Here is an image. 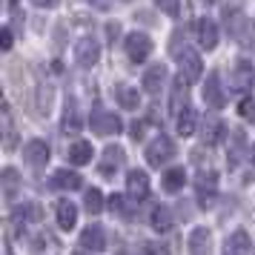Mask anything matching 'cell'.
<instances>
[{
  "label": "cell",
  "instance_id": "obj_1",
  "mask_svg": "<svg viewBox=\"0 0 255 255\" xmlns=\"http://www.w3.org/2000/svg\"><path fill=\"white\" fill-rule=\"evenodd\" d=\"M172 158H175V143H172V138H166V135H158V138L146 146V161H149V166H161V163L172 161Z\"/></svg>",
  "mask_w": 255,
  "mask_h": 255
},
{
  "label": "cell",
  "instance_id": "obj_2",
  "mask_svg": "<svg viewBox=\"0 0 255 255\" xmlns=\"http://www.w3.org/2000/svg\"><path fill=\"white\" fill-rule=\"evenodd\" d=\"M89 124H92V132L95 135H118L124 124H121V118L115 112H106V109H95L92 118H89Z\"/></svg>",
  "mask_w": 255,
  "mask_h": 255
},
{
  "label": "cell",
  "instance_id": "obj_3",
  "mask_svg": "<svg viewBox=\"0 0 255 255\" xmlns=\"http://www.w3.org/2000/svg\"><path fill=\"white\" fill-rule=\"evenodd\" d=\"M195 189H198V201H201V207H212V201H215V192H218V175L212 172H201L195 181Z\"/></svg>",
  "mask_w": 255,
  "mask_h": 255
},
{
  "label": "cell",
  "instance_id": "obj_4",
  "mask_svg": "<svg viewBox=\"0 0 255 255\" xmlns=\"http://www.w3.org/2000/svg\"><path fill=\"white\" fill-rule=\"evenodd\" d=\"M127 55L132 63H143V60L152 55V40L146 35H140V32H135V35L127 37Z\"/></svg>",
  "mask_w": 255,
  "mask_h": 255
},
{
  "label": "cell",
  "instance_id": "obj_5",
  "mask_svg": "<svg viewBox=\"0 0 255 255\" xmlns=\"http://www.w3.org/2000/svg\"><path fill=\"white\" fill-rule=\"evenodd\" d=\"M23 158H26V163H29L32 169L46 166V161H49V143H46V140H40V138L29 140V143L23 146Z\"/></svg>",
  "mask_w": 255,
  "mask_h": 255
},
{
  "label": "cell",
  "instance_id": "obj_6",
  "mask_svg": "<svg viewBox=\"0 0 255 255\" xmlns=\"http://www.w3.org/2000/svg\"><path fill=\"white\" fill-rule=\"evenodd\" d=\"M98 58H101V46H98V40H92V37H83V40H78V46H75V60L81 63L83 69L95 66V63H98Z\"/></svg>",
  "mask_w": 255,
  "mask_h": 255
},
{
  "label": "cell",
  "instance_id": "obj_7",
  "mask_svg": "<svg viewBox=\"0 0 255 255\" xmlns=\"http://www.w3.org/2000/svg\"><path fill=\"white\" fill-rule=\"evenodd\" d=\"M81 247L89 253H104L106 250V230L101 224H92L81 232Z\"/></svg>",
  "mask_w": 255,
  "mask_h": 255
},
{
  "label": "cell",
  "instance_id": "obj_8",
  "mask_svg": "<svg viewBox=\"0 0 255 255\" xmlns=\"http://www.w3.org/2000/svg\"><path fill=\"white\" fill-rule=\"evenodd\" d=\"M178 58H181V75H184L189 83L198 81V78H201V72H204V66H201V58H198V52H192V49H186V46H184V52H181Z\"/></svg>",
  "mask_w": 255,
  "mask_h": 255
},
{
  "label": "cell",
  "instance_id": "obj_9",
  "mask_svg": "<svg viewBox=\"0 0 255 255\" xmlns=\"http://www.w3.org/2000/svg\"><path fill=\"white\" fill-rule=\"evenodd\" d=\"M189 253L192 255H212V235L207 227H195L189 232Z\"/></svg>",
  "mask_w": 255,
  "mask_h": 255
},
{
  "label": "cell",
  "instance_id": "obj_10",
  "mask_svg": "<svg viewBox=\"0 0 255 255\" xmlns=\"http://www.w3.org/2000/svg\"><path fill=\"white\" fill-rule=\"evenodd\" d=\"M127 189L135 201L146 198L149 195V175L143 172V169H132V172L127 175Z\"/></svg>",
  "mask_w": 255,
  "mask_h": 255
},
{
  "label": "cell",
  "instance_id": "obj_11",
  "mask_svg": "<svg viewBox=\"0 0 255 255\" xmlns=\"http://www.w3.org/2000/svg\"><path fill=\"white\" fill-rule=\"evenodd\" d=\"M195 32H198V43L204 49H215L218 46V26L212 23L209 17H201L195 23Z\"/></svg>",
  "mask_w": 255,
  "mask_h": 255
},
{
  "label": "cell",
  "instance_id": "obj_12",
  "mask_svg": "<svg viewBox=\"0 0 255 255\" xmlns=\"http://www.w3.org/2000/svg\"><path fill=\"white\" fill-rule=\"evenodd\" d=\"M204 101L212 109H221L224 106V92H221V81H218V72H209L207 83H204Z\"/></svg>",
  "mask_w": 255,
  "mask_h": 255
},
{
  "label": "cell",
  "instance_id": "obj_13",
  "mask_svg": "<svg viewBox=\"0 0 255 255\" xmlns=\"http://www.w3.org/2000/svg\"><path fill=\"white\" fill-rule=\"evenodd\" d=\"M163 81H166V66H163V63H155V66H149V69L143 72V89L149 95L161 92Z\"/></svg>",
  "mask_w": 255,
  "mask_h": 255
},
{
  "label": "cell",
  "instance_id": "obj_14",
  "mask_svg": "<svg viewBox=\"0 0 255 255\" xmlns=\"http://www.w3.org/2000/svg\"><path fill=\"white\" fill-rule=\"evenodd\" d=\"M55 215H58V224L60 230H72L78 224V207L72 201H58L55 204Z\"/></svg>",
  "mask_w": 255,
  "mask_h": 255
},
{
  "label": "cell",
  "instance_id": "obj_15",
  "mask_svg": "<svg viewBox=\"0 0 255 255\" xmlns=\"http://www.w3.org/2000/svg\"><path fill=\"white\" fill-rule=\"evenodd\" d=\"M227 253L224 255H250V235H247V230H235L227 238V247H224Z\"/></svg>",
  "mask_w": 255,
  "mask_h": 255
},
{
  "label": "cell",
  "instance_id": "obj_16",
  "mask_svg": "<svg viewBox=\"0 0 255 255\" xmlns=\"http://www.w3.org/2000/svg\"><path fill=\"white\" fill-rule=\"evenodd\" d=\"M124 149L121 146H106L104 149V163H101V172L104 175H112V172H118L121 166H124Z\"/></svg>",
  "mask_w": 255,
  "mask_h": 255
},
{
  "label": "cell",
  "instance_id": "obj_17",
  "mask_svg": "<svg viewBox=\"0 0 255 255\" xmlns=\"http://www.w3.org/2000/svg\"><path fill=\"white\" fill-rule=\"evenodd\" d=\"M92 143L89 140H75L69 146V161L75 163V166H83V163H92Z\"/></svg>",
  "mask_w": 255,
  "mask_h": 255
},
{
  "label": "cell",
  "instance_id": "obj_18",
  "mask_svg": "<svg viewBox=\"0 0 255 255\" xmlns=\"http://www.w3.org/2000/svg\"><path fill=\"white\" fill-rule=\"evenodd\" d=\"M81 175L72 172V169H58V172L52 175V186H58V189H81Z\"/></svg>",
  "mask_w": 255,
  "mask_h": 255
},
{
  "label": "cell",
  "instance_id": "obj_19",
  "mask_svg": "<svg viewBox=\"0 0 255 255\" xmlns=\"http://www.w3.org/2000/svg\"><path fill=\"white\" fill-rule=\"evenodd\" d=\"M172 224H175V218H172V209L169 207H155L152 209V230H158V232H169L172 230Z\"/></svg>",
  "mask_w": 255,
  "mask_h": 255
},
{
  "label": "cell",
  "instance_id": "obj_20",
  "mask_svg": "<svg viewBox=\"0 0 255 255\" xmlns=\"http://www.w3.org/2000/svg\"><path fill=\"white\" fill-rule=\"evenodd\" d=\"M83 121H81V112H78V104L75 101H66V112H63V132H69V135H75V132H81Z\"/></svg>",
  "mask_w": 255,
  "mask_h": 255
},
{
  "label": "cell",
  "instance_id": "obj_21",
  "mask_svg": "<svg viewBox=\"0 0 255 255\" xmlns=\"http://www.w3.org/2000/svg\"><path fill=\"white\" fill-rule=\"evenodd\" d=\"M253 66L250 63H244V60H238L235 63V72H232V86L235 89H250L253 86Z\"/></svg>",
  "mask_w": 255,
  "mask_h": 255
},
{
  "label": "cell",
  "instance_id": "obj_22",
  "mask_svg": "<svg viewBox=\"0 0 255 255\" xmlns=\"http://www.w3.org/2000/svg\"><path fill=\"white\" fill-rule=\"evenodd\" d=\"M115 98H118V104L124 106V109H138V104H140L138 89H135V86H127V83H121V86L115 89Z\"/></svg>",
  "mask_w": 255,
  "mask_h": 255
},
{
  "label": "cell",
  "instance_id": "obj_23",
  "mask_svg": "<svg viewBox=\"0 0 255 255\" xmlns=\"http://www.w3.org/2000/svg\"><path fill=\"white\" fill-rule=\"evenodd\" d=\"M14 224H20V221H40L43 218V209H40V204H35V201H29V204H20V207L14 209Z\"/></svg>",
  "mask_w": 255,
  "mask_h": 255
},
{
  "label": "cell",
  "instance_id": "obj_24",
  "mask_svg": "<svg viewBox=\"0 0 255 255\" xmlns=\"http://www.w3.org/2000/svg\"><path fill=\"white\" fill-rule=\"evenodd\" d=\"M163 189H166V192H178V189H181V186L186 184V172L184 169H181V166H175V169H166V172H163Z\"/></svg>",
  "mask_w": 255,
  "mask_h": 255
},
{
  "label": "cell",
  "instance_id": "obj_25",
  "mask_svg": "<svg viewBox=\"0 0 255 255\" xmlns=\"http://www.w3.org/2000/svg\"><path fill=\"white\" fill-rule=\"evenodd\" d=\"M201 135H204V143L212 146V143H218V140L224 138V124H221L218 118H207V124H204V132H201Z\"/></svg>",
  "mask_w": 255,
  "mask_h": 255
},
{
  "label": "cell",
  "instance_id": "obj_26",
  "mask_svg": "<svg viewBox=\"0 0 255 255\" xmlns=\"http://www.w3.org/2000/svg\"><path fill=\"white\" fill-rule=\"evenodd\" d=\"M195 121H198V112L192 109V106H184V112L178 115V132H181L184 138L192 135V132H195Z\"/></svg>",
  "mask_w": 255,
  "mask_h": 255
},
{
  "label": "cell",
  "instance_id": "obj_27",
  "mask_svg": "<svg viewBox=\"0 0 255 255\" xmlns=\"http://www.w3.org/2000/svg\"><path fill=\"white\" fill-rule=\"evenodd\" d=\"M186 83L189 81L181 75V78L175 81V86H172V104H169V109L178 112V115H181V104H186Z\"/></svg>",
  "mask_w": 255,
  "mask_h": 255
},
{
  "label": "cell",
  "instance_id": "obj_28",
  "mask_svg": "<svg viewBox=\"0 0 255 255\" xmlns=\"http://www.w3.org/2000/svg\"><path fill=\"white\" fill-rule=\"evenodd\" d=\"M83 204H86V209H89L92 215H98V212L104 209V195H101V189H86Z\"/></svg>",
  "mask_w": 255,
  "mask_h": 255
},
{
  "label": "cell",
  "instance_id": "obj_29",
  "mask_svg": "<svg viewBox=\"0 0 255 255\" xmlns=\"http://www.w3.org/2000/svg\"><path fill=\"white\" fill-rule=\"evenodd\" d=\"M155 3H158V9H161V12L172 14V17L181 12V0H155Z\"/></svg>",
  "mask_w": 255,
  "mask_h": 255
},
{
  "label": "cell",
  "instance_id": "obj_30",
  "mask_svg": "<svg viewBox=\"0 0 255 255\" xmlns=\"http://www.w3.org/2000/svg\"><path fill=\"white\" fill-rule=\"evenodd\" d=\"M14 181H17V172H14V169H6V172H3V189H6V195H12L14 192Z\"/></svg>",
  "mask_w": 255,
  "mask_h": 255
},
{
  "label": "cell",
  "instance_id": "obj_31",
  "mask_svg": "<svg viewBox=\"0 0 255 255\" xmlns=\"http://www.w3.org/2000/svg\"><path fill=\"white\" fill-rule=\"evenodd\" d=\"M238 112H241V115L247 118V121H253V124H255V101H250V98H247V101H241Z\"/></svg>",
  "mask_w": 255,
  "mask_h": 255
},
{
  "label": "cell",
  "instance_id": "obj_32",
  "mask_svg": "<svg viewBox=\"0 0 255 255\" xmlns=\"http://www.w3.org/2000/svg\"><path fill=\"white\" fill-rule=\"evenodd\" d=\"M124 204H127V201H124V195H112V198H109V207H112V212H121V215H129Z\"/></svg>",
  "mask_w": 255,
  "mask_h": 255
},
{
  "label": "cell",
  "instance_id": "obj_33",
  "mask_svg": "<svg viewBox=\"0 0 255 255\" xmlns=\"http://www.w3.org/2000/svg\"><path fill=\"white\" fill-rule=\"evenodd\" d=\"M106 35H109L112 40H115V37L121 35V26H118V23H109V26H106Z\"/></svg>",
  "mask_w": 255,
  "mask_h": 255
},
{
  "label": "cell",
  "instance_id": "obj_34",
  "mask_svg": "<svg viewBox=\"0 0 255 255\" xmlns=\"http://www.w3.org/2000/svg\"><path fill=\"white\" fill-rule=\"evenodd\" d=\"M35 6H40V9H52V6H58V0H32Z\"/></svg>",
  "mask_w": 255,
  "mask_h": 255
},
{
  "label": "cell",
  "instance_id": "obj_35",
  "mask_svg": "<svg viewBox=\"0 0 255 255\" xmlns=\"http://www.w3.org/2000/svg\"><path fill=\"white\" fill-rule=\"evenodd\" d=\"M3 49H12V29H3Z\"/></svg>",
  "mask_w": 255,
  "mask_h": 255
},
{
  "label": "cell",
  "instance_id": "obj_36",
  "mask_svg": "<svg viewBox=\"0 0 255 255\" xmlns=\"http://www.w3.org/2000/svg\"><path fill=\"white\" fill-rule=\"evenodd\" d=\"M89 3H92V6H98V9H106V6H109V0H89Z\"/></svg>",
  "mask_w": 255,
  "mask_h": 255
},
{
  "label": "cell",
  "instance_id": "obj_37",
  "mask_svg": "<svg viewBox=\"0 0 255 255\" xmlns=\"http://www.w3.org/2000/svg\"><path fill=\"white\" fill-rule=\"evenodd\" d=\"M250 158H253V163H255V146H253V152H250Z\"/></svg>",
  "mask_w": 255,
  "mask_h": 255
},
{
  "label": "cell",
  "instance_id": "obj_38",
  "mask_svg": "<svg viewBox=\"0 0 255 255\" xmlns=\"http://www.w3.org/2000/svg\"><path fill=\"white\" fill-rule=\"evenodd\" d=\"M75 255H86V253H75Z\"/></svg>",
  "mask_w": 255,
  "mask_h": 255
},
{
  "label": "cell",
  "instance_id": "obj_39",
  "mask_svg": "<svg viewBox=\"0 0 255 255\" xmlns=\"http://www.w3.org/2000/svg\"><path fill=\"white\" fill-rule=\"evenodd\" d=\"M207 3H212V0H207Z\"/></svg>",
  "mask_w": 255,
  "mask_h": 255
}]
</instances>
